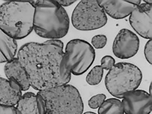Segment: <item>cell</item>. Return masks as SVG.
<instances>
[{
  "instance_id": "6da1fadb",
  "label": "cell",
  "mask_w": 152,
  "mask_h": 114,
  "mask_svg": "<svg viewBox=\"0 0 152 114\" xmlns=\"http://www.w3.org/2000/svg\"><path fill=\"white\" fill-rule=\"evenodd\" d=\"M64 44L58 39L30 42L18 50L17 58L25 69L31 86L40 91L65 84L61 73Z\"/></svg>"
},
{
  "instance_id": "7a4b0ae2",
  "label": "cell",
  "mask_w": 152,
  "mask_h": 114,
  "mask_svg": "<svg viewBox=\"0 0 152 114\" xmlns=\"http://www.w3.org/2000/svg\"><path fill=\"white\" fill-rule=\"evenodd\" d=\"M34 7L33 30L39 36L58 39L67 33L69 20L65 9L56 1H30Z\"/></svg>"
},
{
  "instance_id": "3957f363",
  "label": "cell",
  "mask_w": 152,
  "mask_h": 114,
  "mask_svg": "<svg viewBox=\"0 0 152 114\" xmlns=\"http://www.w3.org/2000/svg\"><path fill=\"white\" fill-rule=\"evenodd\" d=\"M37 100L44 114H82L84 105L75 86L68 83L39 91Z\"/></svg>"
},
{
  "instance_id": "277c9868",
  "label": "cell",
  "mask_w": 152,
  "mask_h": 114,
  "mask_svg": "<svg viewBox=\"0 0 152 114\" xmlns=\"http://www.w3.org/2000/svg\"><path fill=\"white\" fill-rule=\"evenodd\" d=\"M34 7L30 1H7L0 6V28L15 40L33 30Z\"/></svg>"
},
{
  "instance_id": "5b68a950",
  "label": "cell",
  "mask_w": 152,
  "mask_h": 114,
  "mask_svg": "<svg viewBox=\"0 0 152 114\" xmlns=\"http://www.w3.org/2000/svg\"><path fill=\"white\" fill-rule=\"evenodd\" d=\"M95 57L93 46L87 41L73 39L67 44L60 66L61 76L65 84L71 79V74L80 75L92 65Z\"/></svg>"
},
{
  "instance_id": "8992f818",
  "label": "cell",
  "mask_w": 152,
  "mask_h": 114,
  "mask_svg": "<svg viewBox=\"0 0 152 114\" xmlns=\"http://www.w3.org/2000/svg\"><path fill=\"white\" fill-rule=\"evenodd\" d=\"M142 72L135 65L120 62L109 70L105 79L106 88L113 96L123 99L128 93L136 90L142 79Z\"/></svg>"
},
{
  "instance_id": "52a82bcc",
  "label": "cell",
  "mask_w": 152,
  "mask_h": 114,
  "mask_svg": "<svg viewBox=\"0 0 152 114\" xmlns=\"http://www.w3.org/2000/svg\"><path fill=\"white\" fill-rule=\"evenodd\" d=\"M107 18L97 0H82L74 10L71 20L74 27L81 31H90L104 26Z\"/></svg>"
},
{
  "instance_id": "ba28073f",
  "label": "cell",
  "mask_w": 152,
  "mask_h": 114,
  "mask_svg": "<svg viewBox=\"0 0 152 114\" xmlns=\"http://www.w3.org/2000/svg\"><path fill=\"white\" fill-rule=\"evenodd\" d=\"M139 45L140 40L137 36L132 31L123 28L119 31L114 40L113 53L119 58L128 59L136 54Z\"/></svg>"
},
{
  "instance_id": "9c48e42d",
  "label": "cell",
  "mask_w": 152,
  "mask_h": 114,
  "mask_svg": "<svg viewBox=\"0 0 152 114\" xmlns=\"http://www.w3.org/2000/svg\"><path fill=\"white\" fill-rule=\"evenodd\" d=\"M130 25L141 37L151 39L152 33V4L144 3L138 6L129 18Z\"/></svg>"
},
{
  "instance_id": "30bf717a",
  "label": "cell",
  "mask_w": 152,
  "mask_h": 114,
  "mask_svg": "<svg viewBox=\"0 0 152 114\" xmlns=\"http://www.w3.org/2000/svg\"><path fill=\"white\" fill-rule=\"evenodd\" d=\"M122 104L126 114H149L152 109V95L141 90H135L126 95Z\"/></svg>"
},
{
  "instance_id": "8fae6325",
  "label": "cell",
  "mask_w": 152,
  "mask_h": 114,
  "mask_svg": "<svg viewBox=\"0 0 152 114\" xmlns=\"http://www.w3.org/2000/svg\"><path fill=\"white\" fill-rule=\"evenodd\" d=\"M4 72L7 79L17 85L22 91H26L31 86L28 75L17 58L6 63Z\"/></svg>"
},
{
  "instance_id": "7c38bea8",
  "label": "cell",
  "mask_w": 152,
  "mask_h": 114,
  "mask_svg": "<svg viewBox=\"0 0 152 114\" xmlns=\"http://www.w3.org/2000/svg\"><path fill=\"white\" fill-rule=\"evenodd\" d=\"M106 13L115 19H121L130 15L138 6L128 0H97Z\"/></svg>"
},
{
  "instance_id": "4fadbf2b",
  "label": "cell",
  "mask_w": 152,
  "mask_h": 114,
  "mask_svg": "<svg viewBox=\"0 0 152 114\" xmlns=\"http://www.w3.org/2000/svg\"><path fill=\"white\" fill-rule=\"evenodd\" d=\"M22 91L14 83L0 77V105L15 106L22 95Z\"/></svg>"
},
{
  "instance_id": "5bb4252c",
  "label": "cell",
  "mask_w": 152,
  "mask_h": 114,
  "mask_svg": "<svg viewBox=\"0 0 152 114\" xmlns=\"http://www.w3.org/2000/svg\"><path fill=\"white\" fill-rule=\"evenodd\" d=\"M17 51L16 40L0 28V63H6L15 58Z\"/></svg>"
},
{
  "instance_id": "9a60e30c",
  "label": "cell",
  "mask_w": 152,
  "mask_h": 114,
  "mask_svg": "<svg viewBox=\"0 0 152 114\" xmlns=\"http://www.w3.org/2000/svg\"><path fill=\"white\" fill-rule=\"evenodd\" d=\"M15 107L19 114H42L36 94L28 92L22 95Z\"/></svg>"
},
{
  "instance_id": "2e32d148",
  "label": "cell",
  "mask_w": 152,
  "mask_h": 114,
  "mask_svg": "<svg viewBox=\"0 0 152 114\" xmlns=\"http://www.w3.org/2000/svg\"><path fill=\"white\" fill-rule=\"evenodd\" d=\"M98 114H124L122 102L117 98H110L105 100L98 110Z\"/></svg>"
},
{
  "instance_id": "e0dca14e",
  "label": "cell",
  "mask_w": 152,
  "mask_h": 114,
  "mask_svg": "<svg viewBox=\"0 0 152 114\" xmlns=\"http://www.w3.org/2000/svg\"><path fill=\"white\" fill-rule=\"evenodd\" d=\"M104 70L100 65L94 66L86 76V80L89 85L95 86L98 84L102 79Z\"/></svg>"
},
{
  "instance_id": "ac0fdd59",
  "label": "cell",
  "mask_w": 152,
  "mask_h": 114,
  "mask_svg": "<svg viewBox=\"0 0 152 114\" xmlns=\"http://www.w3.org/2000/svg\"><path fill=\"white\" fill-rule=\"evenodd\" d=\"M106 97V95L103 94H98L93 96L88 100V105L92 109L97 108L105 100Z\"/></svg>"
},
{
  "instance_id": "d6986e66",
  "label": "cell",
  "mask_w": 152,
  "mask_h": 114,
  "mask_svg": "<svg viewBox=\"0 0 152 114\" xmlns=\"http://www.w3.org/2000/svg\"><path fill=\"white\" fill-rule=\"evenodd\" d=\"M106 37L102 34H99L94 36L92 39L91 43L93 46L97 49L104 48L107 42Z\"/></svg>"
},
{
  "instance_id": "ffe728a7",
  "label": "cell",
  "mask_w": 152,
  "mask_h": 114,
  "mask_svg": "<svg viewBox=\"0 0 152 114\" xmlns=\"http://www.w3.org/2000/svg\"><path fill=\"white\" fill-rule=\"evenodd\" d=\"M115 63V59L112 56L107 55L102 58L100 66L103 69L109 70L114 66Z\"/></svg>"
},
{
  "instance_id": "44dd1931",
  "label": "cell",
  "mask_w": 152,
  "mask_h": 114,
  "mask_svg": "<svg viewBox=\"0 0 152 114\" xmlns=\"http://www.w3.org/2000/svg\"><path fill=\"white\" fill-rule=\"evenodd\" d=\"M152 41L151 39H149L145 44L144 53L145 58L148 62L152 64Z\"/></svg>"
},
{
  "instance_id": "7402d4cb",
  "label": "cell",
  "mask_w": 152,
  "mask_h": 114,
  "mask_svg": "<svg viewBox=\"0 0 152 114\" xmlns=\"http://www.w3.org/2000/svg\"><path fill=\"white\" fill-rule=\"evenodd\" d=\"M0 114H19L15 106L0 105Z\"/></svg>"
},
{
  "instance_id": "603a6c76",
  "label": "cell",
  "mask_w": 152,
  "mask_h": 114,
  "mask_svg": "<svg viewBox=\"0 0 152 114\" xmlns=\"http://www.w3.org/2000/svg\"><path fill=\"white\" fill-rule=\"evenodd\" d=\"M57 2L62 7H67L76 1L75 0H57Z\"/></svg>"
},
{
  "instance_id": "cb8c5ba5",
  "label": "cell",
  "mask_w": 152,
  "mask_h": 114,
  "mask_svg": "<svg viewBox=\"0 0 152 114\" xmlns=\"http://www.w3.org/2000/svg\"><path fill=\"white\" fill-rule=\"evenodd\" d=\"M128 1L130 2L137 6L139 5L140 4L141 1L140 0H129Z\"/></svg>"
},
{
  "instance_id": "d4e9b609",
  "label": "cell",
  "mask_w": 152,
  "mask_h": 114,
  "mask_svg": "<svg viewBox=\"0 0 152 114\" xmlns=\"http://www.w3.org/2000/svg\"><path fill=\"white\" fill-rule=\"evenodd\" d=\"M143 1L144 3L150 4H152V0H145Z\"/></svg>"
},
{
  "instance_id": "484cf974",
  "label": "cell",
  "mask_w": 152,
  "mask_h": 114,
  "mask_svg": "<svg viewBox=\"0 0 152 114\" xmlns=\"http://www.w3.org/2000/svg\"><path fill=\"white\" fill-rule=\"evenodd\" d=\"M82 114H97L96 113L92 112H86Z\"/></svg>"
}]
</instances>
